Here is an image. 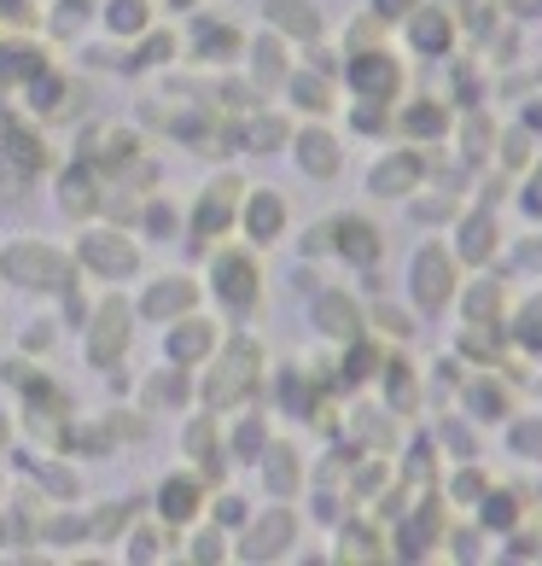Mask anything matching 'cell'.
I'll list each match as a JSON object with an SVG mask.
<instances>
[{
  "mask_svg": "<svg viewBox=\"0 0 542 566\" xmlns=\"http://www.w3.org/2000/svg\"><path fill=\"white\" fill-rule=\"evenodd\" d=\"M449 286H455V263H449V251L426 245L421 258H414V298H421L426 310H437V304L449 298Z\"/></svg>",
  "mask_w": 542,
  "mask_h": 566,
  "instance_id": "6da1fadb",
  "label": "cell"
},
{
  "mask_svg": "<svg viewBox=\"0 0 542 566\" xmlns=\"http://www.w3.org/2000/svg\"><path fill=\"white\" fill-rule=\"evenodd\" d=\"M304 170L309 176H332V170H339V146H332L327 135H304Z\"/></svg>",
  "mask_w": 542,
  "mask_h": 566,
  "instance_id": "7a4b0ae2",
  "label": "cell"
},
{
  "mask_svg": "<svg viewBox=\"0 0 542 566\" xmlns=\"http://www.w3.org/2000/svg\"><path fill=\"white\" fill-rule=\"evenodd\" d=\"M275 18H280L286 30H298V35H309V30H316V12H309L304 0H275Z\"/></svg>",
  "mask_w": 542,
  "mask_h": 566,
  "instance_id": "3957f363",
  "label": "cell"
},
{
  "mask_svg": "<svg viewBox=\"0 0 542 566\" xmlns=\"http://www.w3.org/2000/svg\"><path fill=\"white\" fill-rule=\"evenodd\" d=\"M408 170H414V158H385V170L373 176V193H397V187L408 181Z\"/></svg>",
  "mask_w": 542,
  "mask_h": 566,
  "instance_id": "277c9868",
  "label": "cell"
},
{
  "mask_svg": "<svg viewBox=\"0 0 542 566\" xmlns=\"http://www.w3.org/2000/svg\"><path fill=\"white\" fill-rule=\"evenodd\" d=\"M257 234H280V199L275 193H257Z\"/></svg>",
  "mask_w": 542,
  "mask_h": 566,
  "instance_id": "5b68a950",
  "label": "cell"
},
{
  "mask_svg": "<svg viewBox=\"0 0 542 566\" xmlns=\"http://www.w3.org/2000/svg\"><path fill=\"white\" fill-rule=\"evenodd\" d=\"M513 438H519V450H525V455H542V421H525Z\"/></svg>",
  "mask_w": 542,
  "mask_h": 566,
  "instance_id": "8992f818",
  "label": "cell"
},
{
  "mask_svg": "<svg viewBox=\"0 0 542 566\" xmlns=\"http://www.w3.org/2000/svg\"><path fill=\"white\" fill-rule=\"evenodd\" d=\"M490 240H496V234H490V222L478 217V222L467 228V245H472V251H490Z\"/></svg>",
  "mask_w": 542,
  "mask_h": 566,
  "instance_id": "52a82bcc",
  "label": "cell"
},
{
  "mask_svg": "<svg viewBox=\"0 0 542 566\" xmlns=\"http://www.w3.org/2000/svg\"><path fill=\"white\" fill-rule=\"evenodd\" d=\"M525 205H531V211L542 217V176H536V187H531V199H525Z\"/></svg>",
  "mask_w": 542,
  "mask_h": 566,
  "instance_id": "ba28073f",
  "label": "cell"
}]
</instances>
